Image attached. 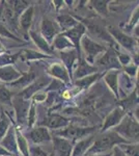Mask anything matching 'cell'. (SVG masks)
<instances>
[{"mask_svg":"<svg viewBox=\"0 0 139 156\" xmlns=\"http://www.w3.org/2000/svg\"><path fill=\"white\" fill-rule=\"evenodd\" d=\"M122 144H130L123 137H120L117 133H115L113 130L102 132L101 134L96 135L95 140L92 145L86 152V155H96V154H109L113 147L116 145Z\"/></svg>","mask_w":139,"mask_h":156,"instance_id":"6da1fadb","label":"cell"},{"mask_svg":"<svg viewBox=\"0 0 139 156\" xmlns=\"http://www.w3.org/2000/svg\"><path fill=\"white\" fill-rule=\"evenodd\" d=\"M113 131L130 144H138V121L131 115H126Z\"/></svg>","mask_w":139,"mask_h":156,"instance_id":"7a4b0ae2","label":"cell"},{"mask_svg":"<svg viewBox=\"0 0 139 156\" xmlns=\"http://www.w3.org/2000/svg\"><path fill=\"white\" fill-rule=\"evenodd\" d=\"M97 131V127H81L76 124H69L64 129L53 130V135L64 137L70 140H82V138L92 135Z\"/></svg>","mask_w":139,"mask_h":156,"instance_id":"3957f363","label":"cell"},{"mask_svg":"<svg viewBox=\"0 0 139 156\" xmlns=\"http://www.w3.org/2000/svg\"><path fill=\"white\" fill-rule=\"evenodd\" d=\"M80 47L83 49L85 55H86V62L88 64H93L95 62V58L100 53H104L106 51V47L104 45L99 44L98 42L93 41L88 36H83L80 42Z\"/></svg>","mask_w":139,"mask_h":156,"instance_id":"277c9868","label":"cell"},{"mask_svg":"<svg viewBox=\"0 0 139 156\" xmlns=\"http://www.w3.org/2000/svg\"><path fill=\"white\" fill-rule=\"evenodd\" d=\"M107 31L110 34L111 37L115 40L118 45H122L125 49L130 50V51H134L137 47V41L135 37L129 36L122 29H120L116 26H109L107 27Z\"/></svg>","mask_w":139,"mask_h":156,"instance_id":"5b68a950","label":"cell"},{"mask_svg":"<svg viewBox=\"0 0 139 156\" xmlns=\"http://www.w3.org/2000/svg\"><path fill=\"white\" fill-rule=\"evenodd\" d=\"M97 65L103 70H106V72L112 70L118 71L122 69V66L118 62V54L113 48L106 50L105 53L97 59Z\"/></svg>","mask_w":139,"mask_h":156,"instance_id":"8992f818","label":"cell"},{"mask_svg":"<svg viewBox=\"0 0 139 156\" xmlns=\"http://www.w3.org/2000/svg\"><path fill=\"white\" fill-rule=\"evenodd\" d=\"M51 80H52V78L47 76V75L39 76V78H36V79H35L30 85H28L26 89L21 90L18 96L21 97L22 99H24V100H30L35 93L46 89L50 82H51Z\"/></svg>","mask_w":139,"mask_h":156,"instance_id":"52a82bcc","label":"cell"},{"mask_svg":"<svg viewBox=\"0 0 139 156\" xmlns=\"http://www.w3.org/2000/svg\"><path fill=\"white\" fill-rule=\"evenodd\" d=\"M85 31H86V27H85V25L79 22V23L76 25L75 27L67 30V31L61 32V34H64V37H67L68 39L72 42V44L74 45L76 51H77V53H78V58H79V60L82 59L80 42H81V39H82V37L84 36Z\"/></svg>","mask_w":139,"mask_h":156,"instance_id":"ba28073f","label":"cell"},{"mask_svg":"<svg viewBox=\"0 0 139 156\" xmlns=\"http://www.w3.org/2000/svg\"><path fill=\"white\" fill-rule=\"evenodd\" d=\"M60 31L61 29L56 21L48 18V17L43 18L41 23V36L48 42V44H52L53 40L60 34Z\"/></svg>","mask_w":139,"mask_h":156,"instance_id":"9c48e42d","label":"cell"},{"mask_svg":"<svg viewBox=\"0 0 139 156\" xmlns=\"http://www.w3.org/2000/svg\"><path fill=\"white\" fill-rule=\"evenodd\" d=\"M30 106V100H24L19 96H15L12 99V107H14L16 112L17 122L19 125H24L27 123V115Z\"/></svg>","mask_w":139,"mask_h":156,"instance_id":"30bf717a","label":"cell"},{"mask_svg":"<svg viewBox=\"0 0 139 156\" xmlns=\"http://www.w3.org/2000/svg\"><path fill=\"white\" fill-rule=\"evenodd\" d=\"M70 124V119L62 117L60 115L57 114H53V115H46V118H44L42 121H40L37 123L39 126L42 127H46L50 128L53 130H57L58 128H64Z\"/></svg>","mask_w":139,"mask_h":156,"instance_id":"8fae6325","label":"cell"},{"mask_svg":"<svg viewBox=\"0 0 139 156\" xmlns=\"http://www.w3.org/2000/svg\"><path fill=\"white\" fill-rule=\"evenodd\" d=\"M126 115H127V112L123 107H115L104 120V124L102 126V132L108 131L110 128H114L115 126H117Z\"/></svg>","mask_w":139,"mask_h":156,"instance_id":"7c38bea8","label":"cell"},{"mask_svg":"<svg viewBox=\"0 0 139 156\" xmlns=\"http://www.w3.org/2000/svg\"><path fill=\"white\" fill-rule=\"evenodd\" d=\"M51 140L54 146V151L58 156H71L73 151V142L70 140L53 135Z\"/></svg>","mask_w":139,"mask_h":156,"instance_id":"4fadbf2b","label":"cell"},{"mask_svg":"<svg viewBox=\"0 0 139 156\" xmlns=\"http://www.w3.org/2000/svg\"><path fill=\"white\" fill-rule=\"evenodd\" d=\"M84 23L87 25V29L92 36L98 37V39L102 40V41H104V42L110 43V44L114 43L113 39L111 37L110 34H108L107 29L104 28L103 26H101V25H99V24H96V23H92V22L88 21V20H84L82 24H84ZM114 44H116V43H114Z\"/></svg>","mask_w":139,"mask_h":156,"instance_id":"5bb4252c","label":"cell"},{"mask_svg":"<svg viewBox=\"0 0 139 156\" xmlns=\"http://www.w3.org/2000/svg\"><path fill=\"white\" fill-rule=\"evenodd\" d=\"M0 146H1L3 149H5L7 152H9L12 155H17L19 153L17 147V140H16V131H15V128L11 126L5 133V135L3 136L1 140H0Z\"/></svg>","mask_w":139,"mask_h":156,"instance_id":"9a60e30c","label":"cell"},{"mask_svg":"<svg viewBox=\"0 0 139 156\" xmlns=\"http://www.w3.org/2000/svg\"><path fill=\"white\" fill-rule=\"evenodd\" d=\"M27 137L33 144H41V143L50 142L52 138L51 134L49 132V129L42 126H39L36 128H31V130L27 132Z\"/></svg>","mask_w":139,"mask_h":156,"instance_id":"2e32d148","label":"cell"},{"mask_svg":"<svg viewBox=\"0 0 139 156\" xmlns=\"http://www.w3.org/2000/svg\"><path fill=\"white\" fill-rule=\"evenodd\" d=\"M37 76H39V74H37L36 70L31 68V70H30L28 73H23V75L18 80L12 82V83H9V87L23 90L24 89H26L28 85L31 84L37 78Z\"/></svg>","mask_w":139,"mask_h":156,"instance_id":"e0dca14e","label":"cell"},{"mask_svg":"<svg viewBox=\"0 0 139 156\" xmlns=\"http://www.w3.org/2000/svg\"><path fill=\"white\" fill-rule=\"evenodd\" d=\"M47 74L50 75L51 78H53V79L56 78V79L62 81L64 83H68V82H70V79H71L67 69H65V68L60 64L51 65V66L48 68Z\"/></svg>","mask_w":139,"mask_h":156,"instance_id":"ac0fdd59","label":"cell"},{"mask_svg":"<svg viewBox=\"0 0 139 156\" xmlns=\"http://www.w3.org/2000/svg\"><path fill=\"white\" fill-rule=\"evenodd\" d=\"M23 75V72H19L12 66L0 67V81L5 83H12Z\"/></svg>","mask_w":139,"mask_h":156,"instance_id":"d6986e66","label":"cell"},{"mask_svg":"<svg viewBox=\"0 0 139 156\" xmlns=\"http://www.w3.org/2000/svg\"><path fill=\"white\" fill-rule=\"evenodd\" d=\"M99 68L95 67L92 65L88 64L86 60L81 59L79 60V64H78L77 69L75 70L74 72V78L75 79H81L83 77H86L88 75L95 74V73H98Z\"/></svg>","mask_w":139,"mask_h":156,"instance_id":"ffe728a7","label":"cell"},{"mask_svg":"<svg viewBox=\"0 0 139 156\" xmlns=\"http://www.w3.org/2000/svg\"><path fill=\"white\" fill-rule=\"evenodd\" d=\"M96 134L93 133L92 135H88V136L79 140V142L75 145V147L73 148L72 155L71 156H84L86 154L88 149L90 148V146L92 145L93 140H95Z\"/></svg>","mask_w":139,"mask_h":156,"instance_id":"44dd1931","label":"cell"},{"mask_svg":"<svg viewBox=\"0 0 139 156\" xmlns=\"http://www.w3.org/2000/svg\"><path fill=\"white\" fill-rule=\"evenodd\" d=\"M118 75L120 73L116 70H112V71H107L104 75V80L108 87L112 92L116 99L120 98V89H118Z\"/></svg>","mask_w":139,"mask_h":156,"instance_id":"7402d4cb","label":"cell"},{"mask_svg":"<svg viewBox=\"0 0 139 156\" xmlns=\"http://www.w3.org/2000/svg\"><path fill=\"white\" fill-rule=\"evenodd\" d=\"M60 56H61L62 62L64 64V68L67 69L68 73H69L70 77H73V67L75 65L76 60H79L78 58V53L76 51V49H71L67 50V51H61L60 52Z\"/></svg>","mask_w":139,"mask_h":156,"instance_id":"603a6c76","label":"cell"},{"mask_svg":"<svg viewBox=\"0 0 139 156\" xmlns=\"http://www.w3.org/2000/svg\"><path fill=\"white\" fill-rule=\"evenodd\" d=\"M29 34H30L31 40L34 42V44L39 47V49H41L43 52H45V53H47V54L53 53V49L51 48V46H50L46 40L41 36L40 32L33 31V30H29Z\"/></svg>","mask_w":139,"mask_h":156,"instance_id":"cb8c5ba5","label":"cell"},{"mask_svg":"<svg viewBox=\"0 0 139 156\" xmlns=\"http://www.w3.org/2000/svg\"><path fill=\"white\" fill-rule=\"evenodd\" d=\"M51 45L53 48L60 50V51H67V50L75 49L72 42H71L67 37H64L62 34H59L58 36L55 37V39L53 40Z\"/></svg>","mask_w":139,"mask_h":156,"instance_id":"d4e9b609","label":"cell"},{"mask_svg":"<svg viewBox=\"0 0 139 156\" xmlns=\"http://www.w3.org/2000/svg\"><path fill=\"white\" fill-rule=\"evenodd\" d=\"M33 14H34V7L31 5L28 6V9H25L23 14L19 17V23L24 31H29V28L32 23V19H33Z\"/></svg>","mask_w":139,"mask_h":156,"instance_id":"484cf974","label":"cell"},{"mask_svg":"<svg viewBox=\"0 0 139 156\" xmlns=\"http://www.w3.org/2000/svg\"><path fill=\"white\" fill-rule=\"evenodd\" d=\"M57 24L59 25L61 31H67L73 27H75L79 22L76 19L73 18L71 15H60V16L57 17Z\"/></svg>","mask_w":139,"mask_h":156,"instance_id":"4316f807","label":"cell"},{"mask_svg":"<svg viewBox=\"0 0 139 156\" xmlns=\"http://www.w3.org/2000/svg\"><path fill=\"white\" fill-rule=\"evenodd\" d=\"M102 76H104V74L102 73H95V74L88 75L86 77H83L81 79H78L75 81V84L80 89H88L90 85H92L95 82H97Z\"/></svg>","mask_w":139,"mask_h":156,"instance_id":"83f0119b","label":"cell"},{"mask_svg":"<svg viewBox=\"0 0 139 156\" xmlns=\"http://www.w3.org/2000/svg\"><path fill=\"white\" fill-rule=\"evenodd\" d=\"M16 131V140H17V147L19 152H21V156H29V146L27 143V140L22 134L20 129H15Z\"/></svg>","mask_w":139,"mask_h":156,"instance_id":"f1b7e54d","label":"cell"},{"mask_svg":"<svg viewBox=\"0 0 139 156\" xmlns=\"http://www.w3.org/2000/svg\"><path fill=\"white\" fill-rule=\"evenodd\" d=\"M19 55L22 57V59L27 62V60H36V59H42V58H50V55L41 53V52L34 51V50H28L24 49L21 50L19 52Z\"/></svg>","mask_w":139,"mask_h":156,"instance_id":"f546056e","label":"cell"},{"mask_svg":"<svg viewBox=\"0 0 139 156\" xmlns=\"http://www.w3.org/2000/svg\"><path fill=\"white\" fill-rule=\"evenodd\" d=\"M90 3H92V6L99 15H101L103 17H107L109 15V9H108L109 4L108 3H110V1H107V0L99 1V0H97V1H90Z\"/></svg>","mask_w":139,"mask_h":156,"instance_id":"4dcf8cb0","label":"cell"},{"mask_svg":"<svg viewBox=\"0 0 139 156\" xmlns=\"http://www.w3.org/2000/svg\"><path fill=\"white\" fill-rule=\"evenodd\" d=\"M35 123H37V117H36V106L33 101H30V106L27 115V126L31 129L34 126Z\"/></svg>","mask_w":139,"mask_h":156,"instance_id":"1f68e13d","label":"cell"},{"mask_svg":"<svg viewBox=\"0 0 139 156\" xmlns=\"http://www.w3.org/2000/svg\"><path fill=\"white\" fill-rule=\"evenodd\" d=\"M9 127H11V120L9 119L6 114H4V112H1L0 114V140L3 138Z\"/></svg>","mask_w":139,"mask_h":156,"instance_id":"d6a6232c","label":"cell"},{"mask_svg":"<svg viewBox=\"0 0 139 156\" xmlns=\"http://www.w3.org/2000/svg\"><path fill=\"white\" fill-rule=\"evenodd\" d=\"M118 148L126 156H138V144H122Z\"/></svg>","mask_w":139,"mask_h":156,"instance_id":"836d02e7","label":"cell"},{"mask_svg":"<svg viewBox=\"0 0 139 156\" xmlns=\"http://www.w3.org/2000/svg\"><path fill=\"white\" fill-rule=\"evenodd\" d=\"M12 93L9 89L5 87H0V104L7 105V106H12Z\"/></svg>","mask_w":139,"mask_h":156,"instance_id":"e575fe53","label":"cell"},{"mask_svg":"<svg viewBox=\"0 0 139 156\" xmlns=\"http://www.w3.org/2000/svg\"><path fill=\"white\" fill-rule=\"evenodd\" d=\"M9 3H12V7L14 9V12H15V16L17 17H20L25 9H28V3L29 2L27 1H9Z\"/></svg>","mask_w":139,"mask_h":156,"instance_id":"d590c367","label":"cell"},{"mask_svg":"<svg viewBox=\"0 0 139 156\" xmlns=\"http://www.w3.org/2000/svg\"><path fill=\"white\" fill-rule=\"evenodd\" d=\"M19 57V53H16L14 55L9 54H1L0 55V67L4 66H11V64H14Z\"/></svg>","mask_w":139,"mask_h":156,"instance_id":"8d00e7d4","label":"cell"},{"mask_svg":"<svg viewBox=\"0 0 139 156\" xmlns=\"http://www.w3.org/2000/svg\"><path fill=\"white\" fill-rule=\"evenodd\" d=\"M65 85L64 83L62 81H60V80H58V79H53L52 78V80H51V82L49 83V85L45 89L44 92L45 93H48V92H55V90H60L61 87H64Z\"/></svg>","mask_w":139,"mask_h":156,"instance_id":"74e56055","label":"cell"},{"mask_svg":"<svg viewBox=\"0 0 139 156\" xmlns=\"http://www.w3.org/2000/svg\"><path fill=\"white\" fill-rule=\"evenodd\" d=\"M0 34H1V36H3L4 37H9V39L15 40V41H17V42H22L21 39L17 37L14 34H12V32L9 31V30L7 29L6 27L1 23V22H0Z\"/></svg>","mask_w":139,"mask_h":156,"instance_id":"f35d334b","label":"cell"},{"mask_svg":"<svg viewBox=\"0 0 139 156\" xmlns=\"http://www.w3.org/2000/svg\"><path fill=\"white\" fill-rule=\"evenodd\" d=\"M49 154L42 149L40 146L33 145L29 147V156H48Z\"/></svg>","mask_w":139,"mask_h":156,"instance_id":"ab89813d","label":"cell"},{"mask_svg":"<svg viewBox=\"0 0 139 156\" xmlns=\"http://www.w3.org/2000/svg\"><path fill=\"white\" fill-rule=\"evenodd\" d=\"M136 25H138V6L137 9H135V11L133 12V15L130 19V22L126 26V29L129 30V28H135Z\"/></svg>","mask_w":139,"mask_h":156,"instance_id":"60d3db41","label":"cell"},{"mask_svg":"<svg viewBox=\"0 0 139 156\" xmlns=\"http://www.w3.org/2000/svg\"><path fill=\"white\" fill-rule=\"evenodd\" d=\"M31 98H32V101H33L34 103L35 102L43 103V102L46 101V99H47V93H45L44 90H40V92L35 93Z\"/></svg>","mask_w":139,"mask_h":156,"instance_id":"b9f144b4","label":"cell"},{"mask_svg":"<svg viewBox=\"0 0 139 156\" xmlns=\"http://www.w3.org/2000/svg\"><path fill=\"white\" fill-rule=\"evenodd\" d=\"M118 62H120V66L126 67L128 65H130L132 62V58L129 54H125V53H120L118 54Z\"/></svg>","mask_w":139,"mask_h":156,"instance_id":"7bdbcfd3","label":"cell"},{"mask_svg":"<svg viewBox=\"0 0 139 156\" xmlns=\"http://www.w3.org/2000/svg\"><path fill=\"white\" fill-rule=\"evenodd\" d=\"M123 70H125V72L127 73L128 76H135L136 73H137L138 66H136V65L131 62L130 65H128V66H126V67H123Z\"/></svg>","mask_w":139,"mask_h":156,"instance_id":"ee69618b","label":"cell"},{"mask_svg":"<svg viewBox=\"0 0 139 156\" xmlns=\"http://www.w3.org/2000/svg\"><path fill=\"white\" fill-rule=\"evenodd\" d=\"M110 156H126V155L123 154V151L118 148V146H115V147H113V149L111 150Z\"/></svg>","mask_w":139,"mask_h":156,"instance_id":"f6af8a7d","label":"cell"},{"mask_svg":"<svg viewBox=\"0 0 139 156\" xmlns=\"http://www.w3.org/2000/svg\"><path fill=\"white\" fill-rule=\"evenodd\" d=\"M0 156H12V154L0 146Z\"/></svg>","mask_w":139,"mask_h":156,"instance_id":"bcb514c9","label":"cell"},{"mask_svg":"<svg viewBox=\"0 0 139 156\" xmlns=\"http://www.w3.org/2000/svg\"><path fill=\"white\" fill-rule=\"evenodd\" d=\"M53 3L55 4V6H56V9H59V6L61 5V4H62V5H64V1H53Z\"/></svg>","mask_w":139,"mask_h":156,"instance_id":"7dc6e473","label":"cell"},{"mask_svg":"<svg viewBox=\"0 0 139 156\" xmlns=\"http://www.w3.org/2000/svg\"><path fill=\"white\" fill-rule=\"evenodd\" d=\"M110 153L109 154H96V155H86V156H110Z\"/></svg>","mask_w":139,"mask_h":156,"instance_id":"c3c4849f","label":"cell"},{"mask_svg":"<svg viewBox=\"0 0 139 156\" xmlns=\"http://www.w3.org/2000/svg\"><path fill=\"white\" fill-rule=\"evenodd\" d=\"M48 156H55V153H54V152H52V153H50V154L48 155Z\"/></svg>","mask_w":139,"mask_h":156,"instance_id":"681fc988","label":"cell"},{"mask_svg":"<svg viewBox=\"0 0 139 156\" xmlns=\"http://www.w3.org/2000/svg\"><path fill=\"white\" fill-rule=\"evenodd\" d=\"M0 87H2V85H0Z\"/></svg>","mask_w":139,"mask_h":156,"instance_id":"f907efd6","label":"cell"}]
</instances>
